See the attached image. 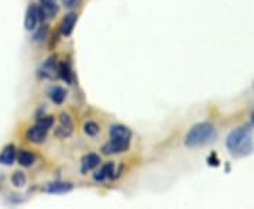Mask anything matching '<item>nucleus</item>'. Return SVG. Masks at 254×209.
<instances>
[{
	"instance_id": "18",
	"label": "nucleus",
	"mask_w": 254,
	"mask_h": 209,
	"mask_svg": "<svg viewBox=\"0 0 254 209\" xmlns=\"http://www.w3.org/2000/svg\"><path fill=\"white\" fill-rule=\"evenodd\" d=\"M99 132H100V128L96 122H92V120H89V122H86V123L83 125V133H85L88 137L98 136V135H99Z\"/></svg>"
},
{
	"instance_id": "12",
	"label": "nucleus",
	"mask_w": 254,
	"mask_h": 209,
	"mask_svg": "<svg viewBox=\"0 0 254 209\" xmlns=\"http://www.w3.org/2000/svg\"><path fill=\"white\" fill-rule=\"evenodd\" d=\"M73 190V184L71 182H64V181H55L47 184L44 191L48 194H65Z\"/></svg>"
},
{
	"instance_id": "8",
	"label": "nucleus",
	"mask_w": 254,
	"mask_h": 209,
	"mask_svg": "<svg viewBox=\"0 0 254 209\" xmlns=\"http://www.w3.org/2000/svg\"><path fill=\"white\" fill-rule=\"evenodd\" d=\"M38 21H40V18H38V6L30 4L27 11H26V17H24V27H26L27 31H34Z\"/></svg>"
},
{
	"instance_id": "7",
	"label": "nucleus",
	"mask_w": 254,
	"mask_h": 209,
	"mask_svg": "<svg viewBox=\"0 0 254 209\" xmlns=\"http://www.w3.org/2000/svg\"><path fill=\"white\" fill-rule=\"evenodd\" d=\"M100 164V155L96 153H89L85 154L81 160V173L88 174L92 170L98 168Z\"/></svg>"
},
{
	"instance_id": "23",
	"label": "nucleus",
	"mask_w": 254,
	"mask_h": 209,
	"mask_svg": "<svg viewBox=\"0 0 254 209\" xmlns=\"http://www.w3.org/2000/svg\"><path fill=\"white\" fill-rule=\"evenodd\" d=\"M252 123H253V125H254V112H253V113H252Z\"/></svg>"
},
{
	"instance_id": "9",
	"label": "nucleus",
	"mask_w": 254,
	"mask_h": 209,
	"mask_svg": "<svg viewBox=\"0 0 254 209\" xmlns=\"http://www.w3.org/2000/svg\"><path fill=\"white\" fill-rule=\"evenodd\" d=\"M113 174H116V171H115V164L106 163L103 164L99 170L93 174V180L96 182H103L106 181V180H109V178H115Z\"/></svg>"
},
{
	"instance_id": "13",
	"label": "nucleus",
	"mask_w": 254,
	"mask_h": 209,
	"mask_svg": "<svg viewBox=\"0 0 254 209\" xmlns=\"http://www.w3.org/2000/svg\"><path fill=\"white\" fill-rule=\"evenodd\" d=\"M109 136L112 139H123V140H131V130L123 125H113L109 128Z\"/></svg>"
},
{
	"instance_id": "17",
	"label": "nucleus",
	"mask_w": 254,
	"mask_h": 209,
	"mask_svg": "<svg viewBox=\"0 0 254 209\" xmlns=\"http://www.w3.org/2000/svg\"><path fill=\"white\" fill-rule=\"evenodd\" d=\"M38 1H40V6L46 10L48 17H53V16H55L58 13L60 7L57 4V0H38Z\"/></svg>"
},
{
	"instance_id": "19",
	"label": "nucleus",
	"mask_w": 254,
	"mask_h": 209,
	"mask_svg": "<svg viewBox=\"0 0 254 209\" xmlns=\"http://www.w3.org/2000/svg\"><path fill=\"white\" fill-rule=\"evenodd\" d=\"M11 184H13L16 188H23V187L27 184V177H26V174L23 173V171H16V173H13V175H11Z\"/></svg>"
},
{
	"instance_id": "22",
	"label": "nucleus",
	"mask_w": 254,
	"mask_h": 209,
	"mask_svg": "<svg viewBox=\"0 0 254 209\" xmlns=\"http://www.w3.org/2000/svg\"><path fill=\"white\" fill-rule=\"evenodd\" d=\"M81 1L82 0H63V4L65 9L72 10L75 7H78L81 4Z\"/></svg>"
},
{
	"instance_id": "15",
	"label": "nucleus",
	"mask_w": 254,
	"mask_h": 209,
	"mask_svg": "<svg viewBox=\"0 0 254 209\" xmlns=\"http://www.w3.org/2000/svg\"><path fill=\"white\" fill-rule=\"evenodd\" d=\"M48 96L55 105H63L64 100L66 98V91L64 89L63 86H51L50 91H48Z\"/></svg>"
},
{
	"instance_id": "20",
	"label": "nucleus",
	"mask_w": 254,
	"mask_h": 209,
	"mask_svg": "<svg viewBox=\"0 0 254 209\" xmlns=\"http://www.w3.org/2000/svg\"><path fill=\"white\" fill-rule=\"evenodd\" d=\"M36 125L48 132L50 129L54 126V118H53V116H43V118H38L37 119Z\"/></svg>"
},
{
	"instance_id": "10",
	"label": "nucleus",
	"mask_w": 254,
	"mask_h": 209,
	"mask_svg": "<svg viewBox=\"0 0 254 209\" xmlns=\"http://www.w3.org/2000/svg\"><path fill=\"white\" fill-rule=\"evenodd\" d=\"M17 160V150L13 144H7L3 147L0 153V164L1 165H13Z\"/></svg>"
},
{
	"instance_id": "6",
	"label": "nucleus",
	"mask_w": 254,
	"mask_h": 209,
	"mask_svg": "<svg viewBox=\"0 0 254 209\" xmlns=\"http://www.w3.org/2000/svg\"><path fill=\"white\" fill-rule=\"evenodd\" d=\"M47 135H48V132L44 130V129H41L40 126H37V125L31 126L26 132L27 140L30 143H33V144H43L47 140Z\"/></svg>"
},
{
	"instance_id": "16",
	"label": "nucleus",
	"mask_w": 254,
	"mask_h": 209,
	"mask_svg": "<svg viewBox=\"0 0 254 209\" xmlns=\"http://www.w3.org/2000/svg\"><path fill=\"white\" fill-rule=\"evenodd\" d=\"M58 76L65 81L66 83H72L73 81V73H72V70H71V67L68 63H61V64H58Z\"/></svg>"
},
{
	"instance_id": "21",
	"label": "nucleus",
	"mask_w": 254,
	"mask_h": 209,
	"mask_svg": "<svg viewBox=\"0 0 254 209\" xmlns=\"http://www.w3.org/2000/svg\"><path fill=\"white\" fill-rule=\"evenodd\" d=\"M47 34H48V26L43 24L41 27L38 28V31H36V34H34V41H43L47 37Z\"/></svg>"
},
{
	"instance_id": "2",
	"label": "nucleus",
	"mask_w": 254,
	"mask_h": 209,
	"mask_svg": "<svg viewBox=\"0 0 254 209\" xmlns=\"http://www.w3.org/2000/svg\"><path fill=\"white\" fill-rule=\"evenodd\" d=\"M218 137V132L213 125L208 122H202L190 129V132L185 136V145L195 148V147H202L212 141H215Z\"/></svg>"
},
{
	"instance_id": "14",
	"label": "nucleus",
	"mask_w": 254,
	"mask_h": 209,
	"mask_svg": "<svg viewBox=\"0 0 254 209\" xmlns=\"http://www.w3.org/2000/svg\"><path fill=\"white\" fill-rule=\"evenodd\" d=\"M17 163L24 167V168H28L31 167L33 164L36 163V154L30 150H20L17 153Z\"/></svg>"
},
{
	"instance_id": "3",
	"label": "nucleus",
	"mask_w": 254,
	"mask_h": 209,
	"mask_svg": "<svg viewBox=\"0 0 254 209\" xmlns=\"http://www.w3.org/2000/svg\"><path fill=\"white\" fill-rule=\"evenodd\" d=\"M130 148V140H123V139H112L103 144L102 147V153L106 155H115L120 154V153H126Z\"/></svg>"
},
{
	"instance_id": "5",
	"label": "nucleus",
	"mask_w": 254,
	"mask_h": 209,
	"mask_svg": "<svg viewBox=\"0 0 254 209\" xmlns=\"http://www.w3.org/2000/svg\"><path fill=\"white\" fill-rule=\"evenodd\" d=\"M57 71H58V63H57V57L53 55L47 61H44V64L41 65L38 75L41 78H44V79H51V78H54Z\"/></svg>"
},
{
	"instance_id": "11",
	"label": "nucleus",
	"mask_w": 254,
	"mask_h": 209,
	"mask_svg": "<svg viewBox=\"0 0 254 209\" xmlns=\"http://www.w3.org/2000/svg\"><path fill=\"white\" fill-rule=\"evenodd\" d=\"M76 20H78V14L76 13H68L65 17L63 18V21H61V34L64 37H69L72 34L73 27H75V24H76Z\"/></svg>"
},
{
	"instance_id": "1",
	"label": "nucleus",
	"mask_w": 254,
	"mask_h": 209,
	"mask_svg": "<svg viewBox=\"0 0 254 209\" xmlns=\"http://www.w3.org/2000/svg\"><path fill=\"white\" fill-rule=\"evenodd\" d=\"M226 147L230 154L236 157L250 154L253 151V129L250 126H240L230 132L226 139Z\"/></svg>"
},
{
	"instance_id": "4",
	"label": "nucleus",
	"mask_w": 254,
	"mask_h": 209,
	"mask_svg": "<svg viewBox=\"0 0 254 209\" xmlns=\"http://www.w3.org/2000/svg\"><path fill=\"white\" fill-rule=\"evenodd\" d=\"M73 133V123L69 115L66 113H61L60 115V125L55 129V136L58 139H68L72 136Z\"/></svg>"
}]
</instances>
